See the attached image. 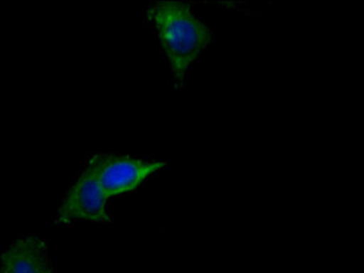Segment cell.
I'll return each instance as SVG.
<instances>
[{
    "label": "cell",
    "mask_w": 364,
    "mask_h": 273,
    "mask_svg": "<svg viewBox=\"0 0 364 273\" xmlns=\"http://www.w3.org/2000/svg\"><path fill=\"white\" fill-rule=\"evenodd\" d=\"M0 273H53L46 242L36 235L14 241L0 255Z\"/></svg>",
    "instance_id": "277c9868"
},
{
    "label": "cell",
    "mask_w": 364,
    "mask_h": 273,
    "mask_svg": "<svg viewBox=\"0 0 364 273\" xmlns=\"http://www.w3.org/2000/svg\"><path fill=\"white\" fill-rule=\"evenodd\" d=\"M106 193L93 169L87 165L70 187L58 208L54 224L63 225L77 221L110 223L112 218L107 210Z\"/></svg>",
    "instance_id": "7a4b0ae2"
},
{
    "label": "cell",
    "mask_w": 364,
    "mask_h": 273,
    "mask_svg": "<svg viewBox=\"0 0 364 273\" xmlns=\"http://www.w3.org/2000/svg\"><path fill=\"white\" fill-rule=\"evenodd\" d=\"M147 17L168 58L175 85L182 87L191 65L213 41L211 29L184 3L154 4Z\"/></svg>",
    "instance_id": "6da1fadb"
},
{
    "label": "cell",
    "mask_w": 364,
    "mask_h": 273,
    "mask_svg": "<svg viewBox=\"0 0 364 273\" xmlns=\"http://www.w3.org/2000/svg\"><path fill=\"white\" fill-rule=\"evenodd\" d=\"M87 165L95 171L109 198L137 188L151 173L164 168L166 163L127 156L95 155L89 159Z\"/></svg>",
    "instance_id": "3957f363"
}]
</instances>
